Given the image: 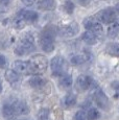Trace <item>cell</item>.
I'll return each mask as SVG.
<instances>
[{"label": "cell", "mask_w": 119, "mask_h": 120, "mask_svg": "<svg viewBox=\"0 0 119 120\" xmlns=\"http://www.w3.org/2000/svg\"><path fill=\"white\" fill-rule=\"evenodd\" d=\"M26 24L27 23L25 22L24 18L22 17L19 13H18L17 16L14 17V19L12 20V26L15 29H17V30H21V29H23L24 27L26 26Z\"/></svg>", "instance_id": "cell-19"}, {"label": "cell", "mask_w": 119, "mask_h": 120, "mask_svg": "<svg viewBox=\"0 0 119 120\" xmlns=\"http://www.w3.org/2000/svg\"><path fill=\"white\" fill-rule=\"evenodd\" d=\"M64 10H65V11L67 14L71 15L73 11H74V4H73V2L70 1V0H67L65 2V4H64Z\"/></svg>", "instance_id": "cell-26"}, {"label": "cell", "mask_w": 119, "mask_h": 120, "mask_svg": "<svg viewBox=\"0 0 119 120\" xmlns=\"http://www.w3.org/2000/svg\"><path fill=\"white\" fill-rule=\"evenodd\" d=\"M90 59L89 55L87 53H74L71 55L70 57V63L74 66H78V65H82V64L86 63L88 60Z\"/></svg>", "instance_id": "cell-15"}, {"label": "cell", "mask_w": 119, "mask_h": 120, "mask_svg": "<svg viewBox=\"0 0 119 120\" xmlns=\"http://www.w3.org/2000/svg\"><path fill=\"white\" fill-rule=\"evenodd\" d=\"M7 65V60L3 54H0V69L5 68Z\"/></svg>", "instance_id": "cell-28"}, {"label": "cell", "mask_w": 119, "mask_h": 120, "mask_svg": "<svg viewBox=\"0 0 119 120\" xmlns=\"http://www.w3.org/2000/svg\"><path fill=\"white\" fill-rule=\"evenodd\" d=\"M78 2H79V4H82L83 6L87 8V6H88L89 4H90L91 0H78Z\"/></svg>", "instance_id": "cell-31"}, {"label": "cell", "mask_w": 119, "mask_h": 120, "mask_svg": "<svg viewBox=\"0 0 119 120\" xmlns=\"http://www.w3.org/2000/svg\"><path fill=\"white\" fill-rule=\"evenodd\" d=\"M1 92H2V84H1V82H0V94H1Z\"/></svg>", "instance_id": "cell-34"}, {"label": "cell", "mask_w": 119, "mask_h": 120, "mask_svg": "<svg viewBox=\"0 0 119 120\" xmlns=\"http://www.w3.org/2000/svg\"><path fill=\"white\" fill-rule=\"evenodd\" d=\"M2 114L5 118L7 119H11V118H14L16 116L15 114V110H14V107H13V102H5L2 107Z\"/></svg>", "instance_id": "cell-21"}, {"label": "cell", "mask_w": 119, "mask_h": 120, "mask_svg": "<svg viewBox=\"0 0 119 120\" xmlns=\"http://www.w3.org/2000/svg\"><path fill=\"white\" fill-rule=\"evenodd\" d=\"M76 95L73 93H68L66 94L65 96L63 97L62 99V107L65 108V109H70V108H72L73 105H75V103H76Z\"/></svg>", "instance_id": "cell-13"}, {"label": "cell", "mask_w": 119, "mask_h": 120, "mask_svg": "<svg viewBox=\"0 0 119 120\" xmlns=\"http://www.w3.org/2000/svg\"><path fill=\"white\" fill-rule=\"evenodd\" d=\"M50 68L53 76H60L66 74L68 70V63L63 56L56 55L50 62Z\"/></svg>", "instance_id": "cell-4"}, {"label": "cell", "mask_w": 119, "mask_h": 120, "mask_svg": "<svg viewBox=\"0 0 119 120\" xmlns=\"http://www.w3.org/2000/svg\"><path fill=\"white\" fill-rule=\"evenodd\" d=\"M21 2L26 6H31L37 2V0H21Z\"/></svg>", "instance_id": "cell-29"}, {"label": "cell", "mask_w": 119, "mask_h": 120, "mask_svg": "<svg viewBox=\"0 0 119 120\" xmlns=\"http://www.w3.org/2000/svg\"><path fill=\"white\" fill-rule=\"evenodd\" d=\"M95 18L100 23L110 25L116 21V11L114 8H104V10H101L98 11L95 15Z\"/></svg>", "instance_id": "cell-5"}, {"label": "cell", "mask_w": 119, "mask_h": 120, "mask_svg": "<svg viewBox=\"0 0 119 120\" xmlns=\"http://www.w3.org/2000/svg\"><path fill=\"white\" fill-rule=\"evenodd\" d=\"M14 67L15 70L18 73H22V74H29V69H28V61H22V60H17L14 62Z\"/></svg>", "instance_id": "cell-14"}, {"label": "cell", "mask_w": 119, "mask_h": 120, "mask_svg": "<svg viewBox=\"0 0 119 120\" xmlns=\"http://www.w3.org/2000/svg\"><path fill=\"white\" fill-rule=\"evenodd\" d=\"M56 6L54 0H39L38 8L42 11H53Z\"/></svg>", "instance_id": "cell-18"}, {"label": "cell", "mask_w": 119, "mask_h": 120, "mask_svg": "<svg viewBox=\"0 0 119 120\" xmlns=\"http://www.w3.org/2000/svg\"><path fill=\"white\" fill-rule=\"evenodd\" d=\"M106 52L112 56L119 57V43H108L106 46Z\"/></svg>", "instance_id": "cell-22"}, {"label": "cell", "mask_w": 119, "mask_h": 120, "mask_svg": "<svg viewBox=\"0 0 119 120\" xmlns=\"http://www.w3.org/2000/svg\"><path fill=\"white\" fill-rule=\"evenodd\" d=\"M4 77H5L6 82H8L11 85H15L19 82L20 76L19 73L15 70V69H7L5 71V74H4Z\"/></svg>", "instance_id": "cell-16"}, {"label": "cell", "mask_w": 119, "mask_h": 120, "mask_svg": "<svg viewBox=\"0 0 119 120\" xmlns=\"http://www.w3.org/2000/svg\"><path fill=\"white\" fill-rule=\"evenodd\" d=\"M54 37H56V31L51 26L46 27L41 33L39 38V44L43 51L50 53L54 50Z\"/></svg>", "instance_id": "cell-3"}, {"label": "cell", "mask_w": 119, "mask_h": 120, "mask_svg": "<svg viewBox=\"0 0 119 120\" xmlns=\"http://www.w3.org/2000/svg\"><path fill=\"white\" fill-rule=\"evenodd\" d=\"M19 14L24 18L25 22L28 23V24H31V23H35L38 21L39 19V15L38 13L33 11H27V10H22L19 11Z\"/></svg>", "instance_id": "cell-12"}, {"label": "cell", "mask_w": 119, "mask_h": 120, "mask_svg": "<svg viewBox=\"0 0 119 120\" xmlns=\"http://www.w3.org/2000/svg\"><path fill=\"white\" fill-rule=\"evenodd\" d=\"M48 67V60L43 54H36L28 60L29 74L41 75L46 71Z\"/></svg>", "instance_id": "cell-2"}, {"label": "cell", "mask_w": 119, "mask_h": 120, "mask_svg": "<svg viewBox=\"0 0 119 120\" xmlns=\"http://www.w3.org/2000/svg\"><path fill=\"white\" fill-rule=\"evenodd\" d=\"M94 100L96 102V105L100 108V109L107 111L110 109L111 107V102H110V99L107 96V94L102 91L101 89L97 88L94 93Z\"/></svg>", "instance_id": "cell-8"}, {"label": "cell", "mask_w": 119, "mask_h": 120, "mask_svg": "<svg viewBox=\"0 0 119 120\" xmlns=\"http://www.w3.org/2000/svg\"><path fill=\"white\" fill-rule=\"evenodd\" d=\"M79 31V26L76 22H71L70 24L63 25L59 28V33L62 37L65 38H72V37L76 36Z\"/></svg>", "instance_id": "cell-9"}, {"label": "cell", "mask_w": 119, "mask_h": 120, "mask_svg": "<svg viewBox=\"0 0 119 120\" xmlns=\"http://www.w3.org/2000/svg\"><path fill=\"white\" fill-rule=\"evenodd\" d=\"M94 85H95V82L93 80V78L90 77L89 75H85V74L79 75L76 78V82H75V88L79 92L87 91V90L91 89Z\"/></svg>", "instance_id": "cell-7"}, {"label": "cell", "mask_w": 119, "mask_h": 120, "mask_svg": "<svg viewBox=\"0 0 119 120\" xmlns=\"http://www.w3.org/2000/svg\"><path fill=\"white\" fill-rule=\"evenodd\" d=\"M35 50V37L31 34H25L20 38L15 47V53L17 55H25L31 53Z\"/></svg>", "instance_id": "cell-1"}, {"label": "cell", "mask_w": 119, "mask_h": 120, "mask_svg": "<svg viewBox=\"0 0 119 120\" xmlns=\"http://www.w3.org/2000/svg\"><path fill=\"white\" fill-rule=\"evenodd\" d=\"M118 33H119V26L117 25V23H114V24L111 25V26L109 27V29H108V34H109L110 37H112V38H115L118 34Z\"/></svg>", "instance_id": "cell-25"}, {"label": "cell", "mask_w": 119, "mask_h": 120, "mask_svg": "<svg viewBox=\"0 0 119 120\" xmlns=\"http://www.w3.org/2000/svg\"><path fill=\"white\" fill-rule=\"evenodd\" d=\"M74 120H88L87 119V114L83 110L77 111L74 115Z\"/></svg>", "instance_id": "cell-27"}, {"label": "cell", "mask_w": 119, "mask_h": 120, "mask_svg": "<svg viewBox=\"0 0 119 120\" xmlns=\"http://www.w3.org/2000/svg\"><path fill=\"white\" fill-rule=\"evenodd\" d=\"M37 117H38V120H49L50 117V111L48 109H41L37 114Z\"/></svg>", "instance_id": "cell-23"}, {"label": "cell", "mask_w": 119, "mask_h": 120, "mask_svg": "<svg viewBox=\"0 0 119 120\" xmlns=\"http://www.w3.org/2000/svg\"><path fill=\"white\" fill-rule=\"evenodd\" d=\"M82 40H83L87 45H95V44L98 42V37H97V34H95L94 33H92V31L87 30L82 34Z\"/></svg>", "instance_id": "cell-17"}, {"label": "cell", "mask_w": 119, "mask_h": 120, "mask_svg": "<svg viewBox=\"0 0 119 120\" xmlns=\"http://www.w3.org/2000/svg\"><path fill=\"white\" fill-rule=\"evenodd\" d=\"M11 0H0V5L1 6H7L10 4Z\"/></svg>", "instance_id": "cell-32"}, {"label": "cell", "mask_w": 119, "mask_h": 120, "mask_svg": "<svg viewBox=\"0 0 119 120\" xmlns=\"http://www.w3.org/2000/svg\"><path fill=\"white\" fill-rule=\"evenodd\" d=\"M112 88L119 94V80H115V82H112Z\"/></svg>", "instance_id": "cell-30"}, {"label": "cell", "mask_w": 119, "mask_h": 120, "mask_svg": "<svg viewBox=\"0 0 119 120\" xmlns=\"http://www.w3.org/2000/svg\"><path fill=\"white\" fill-rule=\"evenodd\" d=\"M83 25L88 31H92L95 34H101L102 31H104L101 23L96 19L95 16L85 18L83 21Z\"/></svg>", "instance_id": "cell-6"}, {"label": "cell", "mask_w": 119, "mask_h": 120, "mask_svg": "<svg viewBox=\"0 0 119 120\" xmlns=\"http://www.w3.org/2000/svg\"><path fill=\"white\" fill-rule=\"evenodd\" d=\"M13 107L14 110H15L16 116H18V115H27L29 113V107L23 100L13 101Z\"/></svg>", "instance_id": "cell-10"}, {"label": "cell", "mask_w": 119, "mask_h": 120, "mask_svg": "<svg viewBox=\"0 0 119 120\" xmlns=\"http://www.w3.org/2000/svg\"><path fill=\"white\" fill-rule=\"evenodd\" d=\"M28 85L33 89L40 90L43 89L47 85V80L44 77L40 76V75H33V77H30L28 79Z\"/></svg>", "instance_id": "cell-11"}, {"label": "cell", "mask_w": 119, "mask_h": 120, "mask_svg": "<svg viewBox=\"0 0 119 120\" xmlns=\"http://www.w3.org/2000/svg\"><path fill=\"white\" fill-rule=\"evenodd\" d=\"M116 23H117V25H118V26H119V20H118V22H116Z\"/></svg>", "instance_id": "cell-36"}, {"label": "cell", "mask_w": 119, "mask_h": 120, "mask_svg": "<svg viewBox=\"0 0 119 120\" xmlns=\"http://www.w3.org/2000/svg\"><path fill=\"white\" fill-rule=\"evenodd\" d=\"M72 82H73V80H72V76L66 73V74L62 75V76L60 77L59 86H60L61 89H64V90L69 89V88L72 86Z\"/></svg>", "instance_id": "cell-20"}, {"label": "cell", "mask_w": 119, "mask_h": 120, "mask_svg": "<svg viewBox=\"0 0 119 120\" xmlns=\"http://www.w3.org/2000/svg\"><path fill=\"white\" fill-rule=\"evenodd\" d=\"M114 10H115L116 11H118V13H119V2H118V3L115 5V8H114Z\"/></svg>", "instance_id": "cell-33"}, {"label": "cell", "mask_w": 119, "mask_h": 120, "mask_svg": "<svg viewBox=\"0 0 119 120\" xmlns=\"http://www.w3.org/2000/svg\"><path fill=\"white\" fill-rule=\"evenodd\" d=\"M99 116H100L99 112H98V110L95 109V108L89 109L88 113H87V119L88 120H96L99 118Z\"/></svg>", "instance_id": "cell-24"}, {"label": "cell", "mask_w": 119, "mask_h": 120, "mask_svg": "<svg viewBox=\"0 0 119 120\" xmlns=\"http://www.w3.org/2000/svg\"><path fill=\"white\" fill-rule=\"evenodd\" d=\"M19 120H33V119H30V118H23V119H19Z\"/></svg>", "instance_id": "cell-35"}]
</instances>
